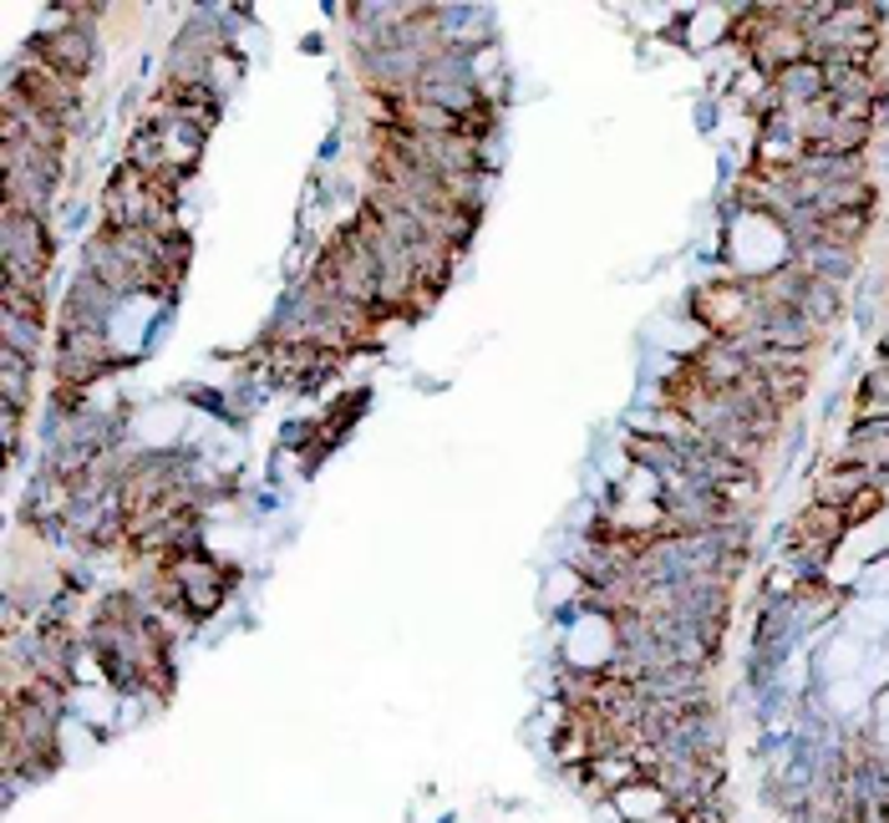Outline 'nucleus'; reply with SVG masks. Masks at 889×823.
Here are the masks:
<instances>
[{
    "instance_id": "obj_1",
    "label": "nucleus",
    "mask_w": 889,
    "mask_h": 823,
    "mask_svg": "<svg viewBox=\"0 0 889 823\" xmlns=\"http://www.w3.org/2000/svg\"><path fill=\"white\" fill-rule=\"evenodd\" d=\"M56 265L52 219L21 209H0V285L15 290H46V275Z\"/></svg>"
},
{
    "instance_id": "obj_2",
    "label": "nucleus",
    "mask_w": 889,
    "mask_h": 823,
    "mask_svg": "<svg viewBox=\"0 0 889 823\" xmlns=\"http://www.w3.org/2000/svg\"><path fill=\"white\" fill-rule=\"evenodd\" d=\"M81 92H87V87L67 81L62 72H52L46 62H36V56H26V52L6 67V97L36 107V112H46V118L72 122V128H77V112H81V102H87Z\"/></svg>"
},
{
    "instance_id": "obj_3",
    "label": "nucleus",
    "mask_w": 889,
    "mask_h": 823,
    "mask_svg": "<svg viewBox=\"0 0 889 823\" xmlns=\"http://www.w3.org/2000/svg\"><path fill=\"white\" fill-rule=\"evenodd\" d=\"M26 56H36V62H46V67L62 72L67 81L87 87L92 72H97V62H102V46H97V31H81V26H72V21H56V26L36 31V36L26 41Z\"/></svg>"
},
{
    "instance_id": "obj_4",
    "label": "nucleus",
    "mask_w": 889,
    "mask_h": 823,
    "mask_svg": "<svg viewBox=\"0 0 889 823\" xmlns=\"http://www.w3.org/2000/svg\"><path fill=\"white\" fill-rule=\"evenodd\" d=\"M859 260H864V250H849V244H834V240H809V244H798L788 265H798L803 275L828 279V285H844V290H849V279L859 275Z\"/></svg>"
},
{
    "instance_id": "obj_5",
    "label": "nucleus",
    "mask_w": 889,
    "mask_h": 823,
    "mask_svg": "<svg viewBox=\"0 0 889 823\" xmlns=\"http://www.w3.org/2000/svg\"><path fill=\"white\" fill-rule=\"evenodd\" d=\"M772 87V97H778V107H788V112H803V107H813L819 102L828 87H823V67L819 62H793V67H783L778 77L768 81Z\"/></svg>"
},
{
    "instance_id": "obj_6",
    "label": "nucleus",
    "mask_w": 889,
    "mask_h": 823,
    "mask_svg": "<svg viewBox=\"0 0 889 823\" xmlns=\"http://www.w3.org/2000/svg\"><path fill=\"white\" fill-rule=\"evenodd\" d=\"M0 407L31 412L36 407V361L0 345Z\"/></svg>"
},
{
    "instance_id": "obj_7",
    "label": "nucleus",
    "mask_w": 889,
    "mask_h": 823,
    "mask_svg": "<svg viewBox=\"0 0 889 823\" xmlns=\"http://www.w3.org/2000/svg\"><path fill=\"white\" fill-rule=\"evenodd\" d=\"M41 341H46V326H36V320H21V316H6V310H0V345H6V351H21V356L36 361L41 356Z\"/></svg>"
},
{
    "instance_id": "obj_8",
    "label": "nucleus",
    "mask_w": 889,
    "mask_h": 823,
    "mask_svg": "<svg viewBox=\"0 0 889 823\" xmlns=\"http://www.w3.org/2000/svg\"><path fill=\"white\" fill-rule=\"evenodd\" d=\"M838 508H844V524H849V534L864 529L869 518H879L889 508V483H869V489H859L849 504H838Z\"/></svg>"
}]
</instances>
